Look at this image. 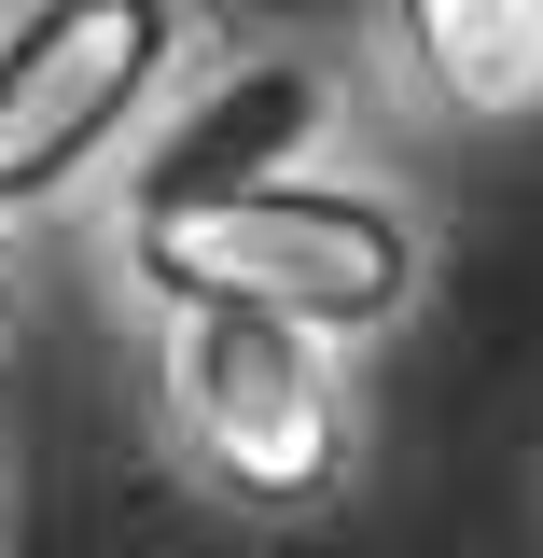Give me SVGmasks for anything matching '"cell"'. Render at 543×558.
<instances>
[{"label":"cell","mask_w":543,"mask_h":558,"mask_svg":"<svg viewBox=\"0 0 543 558\" xmlns=\"http://www.w3.org/2000/svg\"><path fill=\"white\" fill-rule=\"evenodd\" d=\"M168 70V0H28L0 28V209L84 182Z\"/></svg>","instance_id":"obj_3"},{"label":"cell","mask_w":543,"mask_h":558,"mask_svg":"<svg viewBox=\"0 0 543 558\" xmlns=\"http://www.w3.org/2000/svg\"><path fill=\"white\" fill-rule=\"evenodd\" d=\"M139 279L153 293H237V307H279L307 336H362V322L405 307L418 252H405V223L377 196H348V182H237L209 209H153Z\"/></svg>","instance_id":"obj_1"},{"label":"cell","mask_w":543,"mask_h":558,"mask_svg":"<svg viewBox=\"0 0 543 558\" xmlns=\"http://www.w3.org/2000/svg\"><path fill=\"white\" fill-rule=\"evenodd\" d=\"M391 14L446 112H474V126L543 112V0H391Z\"/></svg>","instance_id":"obj_4"},{"label":"cell","mask_w":543,"mask_h":558,"mask_svg":"<svg viewBox=\"0 0 543 558\" xmlns=\"http://www.w3.org/2000/svg\"><path fill=\"white\" fill-rule=\"evenodd\" d=\"M168 405L237 502H321L348 475V405L307 322L237 293H168Z\"/></svg>","instance_id":"obj_2"}]
</instances>
